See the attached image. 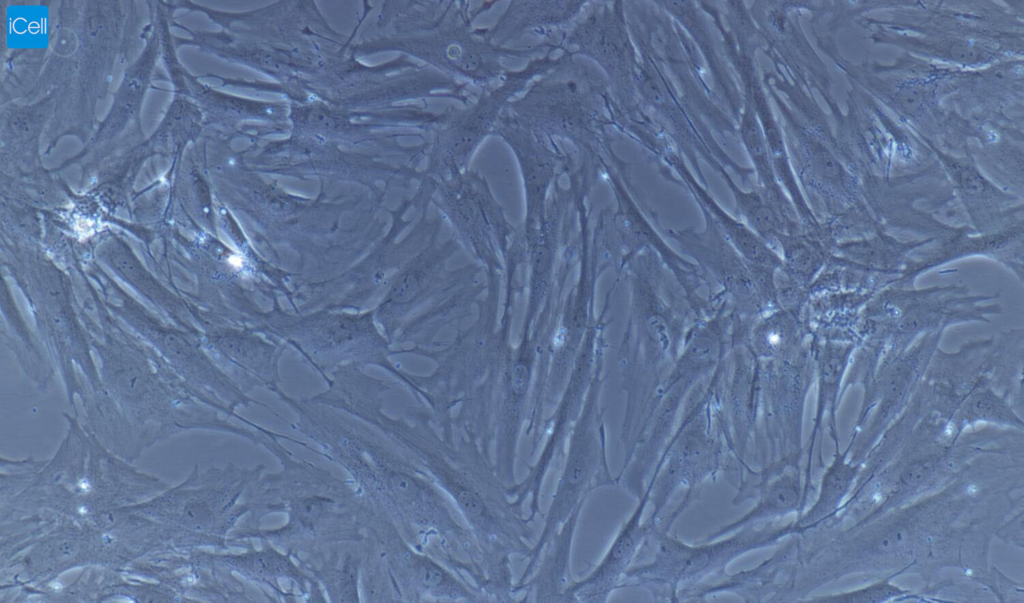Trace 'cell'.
Listing matches in <instances>:
<instances>
[{"instance_id":"cell-1","label":"cell","mask_w":1024,"mask_h":603,"mask_svg":"<svg viewBox=\"0 0 1024 603\" xmlns=\"http://www.w3.org/2000/svg\"><path fill=\"white\" fill-rule=\"evenodd\" d=\"M296 431L344 468L376 511L416 549L455 574L481 562L477 541L451 499L400 445L366 421L303 414Z\"/></svg>"},{"instance_id":"cell-2","label":"cell","mask_w":1024,"mask_h":603,"mask_svg":"<svg viewBox=\"0 0 1024 603\" xmlns=\"http://www.w3.org/2000/svg\"><path fill=\"white\" fill-rule=\"evenodd\" d=\"M407 419L380 415L364 420L404 448L451 499L479 546L492 602H516L512 558L526 559L537 536L517 510L492 462L478 442L463 433L442 437L430 411H412Z\"/></svg>"},{"instance_id":"cell-3","label":"cell","mask_w":1024,"mask_h":603,"mask_svg":"<svg viewBox=\"0 0 1024 603\" xmlns=\"http://www.w3.org/2000/svg\"><path fill=\"white\" fill-rule=\"evenodd\" d=\"M269 451L280 470L261 474L247 489L251 509L234 540L265 539L298 562L363 541L371 506L354 483L296 460L280 441Z\"/></svg>"},{"instance_id":"cell-4","label":"cell","mask_w":1024,"mask_h":603,"mask_svg":"<svg viewBox=\"0 0 1024 603\" xmlns=\"http://www.w3.org/2000/svg\"><path fill=\"white\" fill-rule=\"evenodd\" d=\"M663 263L650 250L624 267L630 303L619 348L626 408L620 440L624 455L632 453L651 398L679 357L687 336L699 321L686 298L667 278Z\"/></svg>"},{"instance_id":"cell-5","label":"cell","mask_w":1024,"mask_h":603,"mask_svg":"<svg viewBox=\"0 0 1024 603\" xmlns=\"http://www.w3.org/2000/svg\"><path fill=\"white\" fill-rule=\"evenodd\" d=\"M723 378L719 371L690 393L677 427L650 476L652 512L646 521L669 532L703 483L723 468L726 445L720 422ZM652 471V472H653Z\"/></svg>"},{"instance_id":"cell-6","label":"cell","mask_w":1024,"mask_h":603,"mask_svg":"<svg viewBox=\"0 0 1024 603\" xmlns=\"http://www.w3.org/2000/svg\"><path fill=\"white\" fill-rule=\"evenodd\" d=\"M360 591L368 602H486L446 566L412 546L391 519L373 508L362 541Z\"/></svg>"},{"instance_id":"cell-7","label":"cell","mask_w":1024,"mask_h":603,"mask_svg":"<svg viewBox=\"0 0 1024 603\" xmlns=\"http://www.w3.org/2000/svg\"><path fill=\"white\" fill-rule=\"evenodd\" d=\"M746 525L719 541L688 544L658 525L654 526L639 551L649 560L631 565L623 584L649 590L656 601L677 602L678 595L690 590L709 577H724L728 565L742 555L774 546L798 529L794 521L783 523L771 520Z\"/></svg>"},{"instance_id":"cell-8","label":"cell","mask_w":1024,"mask_h":603,"mask_svg":"<svg viewBox=\"0 0 1024 603\" xmlns=\"http://www.w3.org/2000/svg\"><path fill=\"white\" fill-rule=\"evenodd\" d=\"M727 351L726 330L719 321H702L689 332L679 357L651 398L630 460L616 476L618 485L635 498L642 497L690 393L714 372Z\"/></svg>"},{"instance_id":"cell-9","label":"cell","mask_w":1024,"mask_h":603,"mask_svg":"<svg viewBox=\"0 0 1024 603\" xmlns=\"http://www.w3.org/2000/svg\"><path fill=\"white\" fill-rule=\"evenodd\" d=\"M603 361L598 365L586 395L581 414L569 436L551 501L544 514L543 527L526 557V566L514 584L528 579L535 569L540 552L550 536L592 492L601 487L617 485L607 457L605 407L600 403Z\"/></svg>"},{"instance_id":"cell-10","label":"cell","mask_w":1024,"mask_h":603,"mask_svg":"<svg viewBox=\"0 0 1024 603\" xmlns=\"http://www.w3.org/2000/svg\"><path fill=\"white\" fill-rule=\"evenodd\" d=\"M606 325V322L597 320L588 328L560 399L543 421L544 441L537 459L527 465L528 471L521 481L507 486V494L517 510L524 512V505L529 501L527 517L532 523L538 515H543L541 493L544 481L552 467L562 464L569 436L581 414L595 371L604 360Z\"/></svg>"},{"instance_id":"cell-11","label":"cell","mask_w":1024,"mask_h":603,"mask_svg":"<svg viewBox=\"0 0 1024 603\" xmlns=\"http://www.w3.org/2000/svg\"><path fill=\"white\" fill-rule=\"evenodd\" d=\"M705 226L698 231L662 230L674 240L680 251L687 255L707 276L715 279L721 291L716 299L726 304L735 319L743 321L767 313L747 261L725 236L712 217L704 210Z\"/></svg>"},{"instance_id":"cell-12","label":"cell","mask_w":1024,"mask_h":603,"mask_svg":"<svg viewBox=\"0 0 1024 603\" xmlns=\"http://www.w3.org/2000/svg\"><path fill=\"white\" fill-rule=\"evenodd\" d=\"M444 213L456 239L479 264L486 278L502 277L514 239L513 227L486 189L469 184L444 187Z\"/></svg>"},{"instance_id":"cell-13","label":"cell","mask_w":1024,"mask_h":603,"mask_svg":"<svg viewBox=\"0 0 1024 603\" xmlns=\"http://www.w3.org/2000/svg\"><path fill=\"white\" fill-rule=\"evenodd\" d=\"M652 487L653 482L648 481L637 506L621 525L601 560L585 577L575 579L568 590L566 603H605L614 591L622 588L625 573L656 526L643 521Z\"/></svg>"},{"instance_id":"cell-14","label":"cell","mask_w":1024,"mask_h":603,"mask_svg":"<svg viewBox=\"0 0 1024 603\" xmlns=\"http://www.w3.org/2000/svg\"><path fill=\"white\" fill-rule=\"evenodd\" d=\"M756 498L755 505L740 519L707 535L702 542L720 539L739 528L771 520L804 509V486L797 463L770 465L758 471L748 472V486L740 489L733 499L741 504L745 499Z\"/></svg>"},{"instance_id":"cell-15","label":"cell","mask_w":1024,"mask_h":603,"mask_svg":"<svg viewBox=\"0 0 1024 603\" xmlns=\"http://www.w3.org/2000/svg\"><path fill=\"white\" fill-rule=\"evenodd\" d=\"M584 504H579L546 541L528 579L514 584L516 602L566 603L568 590L575 581L572 547Z\"/></svg>"},{"instance_id":"cell-16","label":"cell","mask_w":1024,"mask_h":603,"mask_svg":"<svg viewBox=\"0 0 1024 603\" xmlns=\"http://www.w3.org/2000/svg\"><path fill=\"white\" fill-rule=\"evenodd\" d=\"M361 562L362 541L337 545L298 563L318 581L329 602H360Z\"/></svg>"},{"instance_id":"cell-17","label":"cell","mask_w":1024,"mask_h":603,"mask_svg":"<svg viewBox=\"0 0 1024 603\" xmlns=\"http://www.w3.org/2000/svg\"><path fill=\"white\" fill-rule=\"evenodd\" d=\"M858 471V466L848 461V449L844 452L837 449L832 463L821 478L815 502L794 520L800 533L814 527L837 510L853 487Z\"/></svg>"},{"instance_id":"cell-18","label":"cell","mask_w":1024,"mask_h":603,"mask_svg":"<svg viewBox=\"0 0 1024 603\" xmlns=\"http://www.w3.org/2000/svg\"><path fill=\"white\" fill-rule=\"evenodd\" d=\"M791 310L776 308L758 317L744 342L760 361L782 357L797 348L798 328Z\"/></svg>"},{"instance_id":"cell-19","label":"cell","mask_w":1024,"mask_h":603,"mask_svg":"<svg viewBox=\"0 0 1024 603\" xmlns=\"http://www.w3.org/2000/svg\"><path fill=\"white\" fill-rule=\"evenodd\" d=\"M846 355V349H840V352L839 349H834L832 351H824V353L818 361V399L814 418V425L809 439V458L804 481V484L806 486H810L811 483L812 453L818 431L820 430L822 425L823 417L827 412L829 413L831 436L834 439L836 450L839 449L835 412L837 408V398L840 382L843 375L844 367L846 365Z\"/></svg>"},{"instance_id":"cell-20","label":"cell","mask_w":1024,"mask_h":603,"mask_svg":"<svg viewBox=\"0 0 1024 603\" xmlns=\"http://www.w3.org/2000/svg\"><path fill=\"white\" fill-rule=\"evenodd\" d=\"M740 136L756 168L759 181L767 194V199L781 213V211L787 209V201L783 196L774 172L761 126L749 102L746 103L741 116Z\"/></svg>"},{"instance_id":"cell-21","label":"cell","mask_w":1024,"mask_h":603,"mask_svg":"<svg viewBox=\"0 0 1024 603\" xmlns=\"http://www.w3.org/2000/svg\"><path fill=\"white\" fill-rule=\"evenodd\" d=\"M911 595H913L911 591L899 587L889 579H885L852 591L815 596L805 601L817 603H879L896 598H906Z\"/></svg>"},{"instance_id":"cell-22","label":"cell","mask_w":1024,"mask_h":603,"mask_svg":"<svg viewBox=\"0 0 1024 603\" xmlns=\"http://www.w3.org/2000/svg\"><path fill=\"white\" fill-rule=\"evenodd\" d=\"M968 419L1012 424L1022 428V421L1009 409L1007 404L989 390L979 393L968 406Z\"/></svg>"},{"instance_id":"cell-23","label":"cell","mask_w":1024,"mask_h":603,"mask_svg":"<svg viewBox=\"0 0 1024 603\" xmlns=\"http://www.w3.org/2000/svg\"><path fill=\"white\" fill-rule=\"evenodd\" d=\"M230 263L233 264L235 267H239L242 264L241 260L236 256L231 257Z\"/></svg>"}]
</instances>
